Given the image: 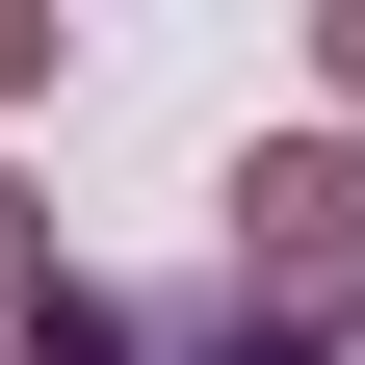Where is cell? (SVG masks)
<instances>
[{
	"label": "cell",
	"mask_w": 365,
	"mask_h": 365,
	"mask_svg": "<svg viewBox=\"0 0 365 365\" xmlns=\"http://www.w3.org/2000/svg\"><path fill=\"white\" fill-rule=\"evenodd\" d=\"M235 313H287V339H339V313H365V157H339V130L235 157Z\"/></svg>",
	"instance_id": "obj_1"
},
{
	"label": "cell",
	"mask_w": 365,
	"mask_h": 365,
	"mask_svg": "<svg viewBox=\"0 0 365 365\" xmlns=\"http://www.w3.org/2000/svg\"><path fill=\"white\" fill-rule=\"evenodd\" d=\"M26 365H313V339H287V313H235V287H209V313H105V287H53V313H26Z\"/></svg>",
	"instance_id": "obj_2"
}]
</instances>
